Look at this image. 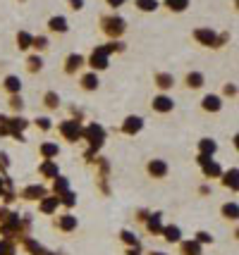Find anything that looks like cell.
Listing matches in <instances>:
<instances>
[{
  "label": "cell",
  "mask_w": 239,
  "mask_h": 255,
  "mask_svg": "<svg viewBox=\"0 0 239 255\" xmlns=\"http://www.w3.org/2000/svg\"><path fill=\"white\" fill-rule=\"evenodd\" d=\"M160 236H163V241L165 244H180L182 241V229L177 227V224H163V232H160Z\"/></svg>",
  "instance_id": "4dcf8cb0"
},
{
  "label": "cell",
  "mask_w": 239,
  "mask_h": 255,
  "mask_svg": "<svg viewBox=\"0 0 239 255\" xmlns=\"http://www.w3.org/2000/svg\"><path fill=\"white\" fill-rule=\"evenodd\" d=\"M194 162L199 165V169H201V174H204L206 181H211V179H220V174H223V167H220V162H218V160H213V157L196 155V157H194Z\"/></svg>",
  "instance_id": "ba28073f"
},
{
  "label": "cell",
  "mask_w": 239,
  "mask_h": 255,
  "mask_svg": "<svg viewBox=\"0 0 239 255\" xmlns=\"http://www.w3.org/2000/svg\"><path fill=\"white\" fill-rule=\"evenodd\" d=\"M103 48H105V53L113 57V55H122L127 50V43L125 41H105V43H101Z\"/></svg>",
  "instance_id": "ab89813d"
},
{
  "label": "cell",
  "mask_w": 239,
  "mask_h": 255,
  "mask_svg": "<svg viewBox=\"0 0 239 255\" xmlns=\"http://www.w3.org/2000/svg\"><path fill=\"white\" fill-rule=\"evenodd\" d=\"M57 210H60V198L53 196V193H48V196L38 200V212L43 217H53V215H57Z\"/></svg>",
  "instance_id": "44dd1931"
},
{
  "label": "cell",
  "mask_w": 239,
  "mask_h": 255,
  "mask_svg": "<svg viewBox=\"0 0 239 255\" xmlns=\"http://www.w3.org/2000/svg\"><path fill=\"white\" fill-rule=\"evenodd\" d=\"M223 105H225V100L220 98L218 93H206L204 98L199 100V108L206 115H218V112L223 110Z\"/></svg>",
  "instance_id": "e0dca14e"
},
{
  "label": "cell",
  "mask_w": 239,
  "mask_h": 255,
  "mask_svg": "<svg viewBox=\"0 0 239 255\" xmlns=\"http://www.w3.org/2000/svg\"><path fill=\"white\" fill-rule=\"evenodd\" d=\"M192 38L196 45L208 48V50H218V31L211 26H196L192 31Z\"/></svg>",
  "instance_id": "8992f818"
},
{
  "label": "cell",
  "mask_w": 239,
  "mask_h": 255,
  "mask_svg": "<svg viewBox=\"0 0 239 255\" xmlns=\"http://www.w3.org/2000/svg\"><path fill=\"white\" fill-rule=\"evenodd\" d=\"M86 67L91 72H96V74H101V72H105L110 67V55L105 53L103 45H93L91 48V53L86 55Z\"/></svg>",
  "instance_id": "277c9868"
},
{
  "label": "cell",
  "mask_w": 239,
  "mask_h": 255,
  "mask_svg": "<svg viewBox=\"0 0 239 255\" xmlns=\"http://www.w3.org/2000/svg\"><path fill=\"white\" fill-rule=\"evenodd\" d=\"M103 2H105V7H110V10H117V7H122V5H125L127 0H103Z\"/></svg>",
  "instance_id": "db71d44e"
},
{
  "label": "cell",
  "mask_w": 239,
  "mask_h": 255,
  "mask_svg": "<svg viewBox=\"0 0 239 255\" xmlns=\"http://www.w3.org/2000/svg\"><path fill=\"white\" fill-rule=\"evenodd\" d=\"M57 155H60L57 141H43V143H38V157L41 160H57Z\"/></svg>",
  "instance_id": "f1b7e54d"
},
{
  "label": "cell",
  "mask_w": 239,
  "mask_h": 255,
  "mask_svg": "<svg viewBox=\"0 0 239 255\" xmlns=\"http://www.w3.org/2000/svg\"><path fill=\"white\" fill-rule=\"evenodd\" d=\"M17 246H22L26 255H60V253H55V251H48L46 246L38 244L34 236H24V239H19Z\"/></svg>",
  "instance_id": "5bb4252c"
},
{
  "label": "cell",
  "mask_w": 239,
  "mask_h": 255,
  "mask_svg": "<svg viewBox=\"0 0 239 255\" xmlns=\"http://www.w3.org/2000/svg\"><path fill=\"white\" fill-rule=\"evenodd\" d=\"M153 86L158 89V93H170L177 86V77L172 72H153Z\"/></svg>",
  "instance_id": "9a60e30c"
},
{
  "label": "cell",
  "mask_w": 239,
  "mask_h": 255,
  "mask_svg": "<svg viewBox=\"0 0 239 255\" xmlns=\"http://www.w3.org/2000/svg\"><path fill=\"white\" fill-rule=\"evenodd\" d=\"M17 2H26V0H17Z\"/></svg>",
  "instance_id": "91938a15"
},
{
  "label": "cell",
  "mask_w": 239,
  "mask_h": 255,
  "mask_svg": "<svg viewBox=\"0 0 239 255\" xmlns=\"http://www.w3.org/2000/svg\"><path fill=\"white\" fill-rule=\"evenodd\" d=\"M120 241L127 246V248H141V241H139V236L134 232H129V229H122L120 232Z\"/></svg>",
  "instance_id": "60d3db41"
},
{
  "label": "cell",
  "mask_w": 239,
  "mask_h": 255,
  "mask_svg": "<svg viewBox=\"0 0 239 255\" xmlns=\"http://www.w3.org/2000/svg\"><path fill=\"white\" fill-rule=\"evenodd\" d=\"M148 255H168V253H163V251H151Z\"/></svg>",
  "instance_id": "680465c9"
},
{
  "label": "cell",
  "mask_w": 239,
  "mask_h": 255,
  "mask_svg": "<svg viewBox=\"0 0 239 255\" xmlns=\"http://www.w3.org/2000/svg\"><path fill=\"white\" fill-rule=\"evenodd\" d=\"M223 100H237V96H239V86L235 84V81H225L223 84V91L218 93Z\"/></svg>",
  "instance_id": "f35d334b"
},
{
  "label": "cell",
  "mask_w": 239,
  "mask_h": 255,
  "mask_svg": "<svg viewBox=\"0 0 239 255\" xmlns=\"http://www.w3.org/2000/svg\"><path fill=\"white\" fill-rule=\"evenodd\" d=\"M84 69H86V55H81V53L65 55V60H62V74L65 77H79Z\"/></svg>",
  "instance_id": "52a82bcc"
},
{
  "label": "cell",
  "mask_w": 239,
  "mask_h": 255,
  "mask_svg": "<svg viewBox=\"0 0 239 255\" xmlns=\"http://www.w3.org/2000/svg\"><path fill=\"white\" fill-rule=\"evenodd\" d=\"M0 255H19V248L14 241H7V239H0Z\"/></svg>",
  "instance_id": "bcb514c9"
},
{
  "label": "cell",
  "mask_w": 239,
  "mask_h": 255,
  "mask_svg": "<svg viewBox=\"0 0 239 255\" xmlns=\"http://www.w3.org/2000/svg\"><path fill=\"white\" fill-rule=\"evenodd\" d=\"M36 174L41 179H55L57 174H60V165H57V160H41L38 162V167H36Z\"/></svg>",
  "instance_id": "7402d4cb"
},
{
  "label": "cell",
  "mask_w": 239,
  "mask_h": 255,
  "mask_svg": "<svg viewBox=\"0 0 239 255\" xmlns=\"http://www.w3.org/2000/svg\"><path fill=\"white\" fill-rule=\"evenodd\" d=\"M24 69H26V74H38V72H43V55L29 53L26 60H24Z\"/></svg>",
  "instance_id": "d590c367"
},
{
  "label": "cell",
  "mask_w": 239,
  "mask_h": 255,
  "mask_svg": "<svg viewBox=\"0 0 239 255\" xmlns=\"http://www.w3.org/2000/svg\"><path fill=\"white\" fill-rule=\"evenodd\" d=\"M218 153V141L211 136H204L196 141V155H206V157H216Z\"/></svg>",
  "instance_id": "603a6c76"
},
{
  "label": "cell",
  "mask_w": 239,
  "mask_h": 255,
  "mask_svg": "<svg viewBox=\"0 0 239 255\" xmlns=\"http://www.w3.org/2000/svg\"><path fill=\"white\" fill-rule=\"evenodd\" d=\"M2 191H5V174H0V196H2Z\"/></svg>",
  "instance_id": "6f0895ef"
},
{
  "label": "cell",
  "mask_w": 239,
  "mask_h": 255,
  "mask_svg": "<svg viewBox=\"0 0 239 255\" xmlns=\"http://www.w3.org/2000/svg\"><path fill=\"white\" fill-rule=\"evenodd\" d=\"M182 86L187 91H201L206 86V74L199 72V69H189L182 79Z\"/></svg>",
  "instance_id": "ac0fdd59"
},
{
  "label": "cell",
  "mask_w": 239,
  "mask_h": 255,
  "mask_svg": "<svg viewBox=\"0 0 239 255\" xmlns=\"http://www.w3.org/2000/svg\"><path fill=\"white\" fill-rule=\"evenodd\" d=\"M194 241H196L199 246H213V241H216V239H213V234H211V232L199 229V232L194 234Z\"/></svg>",
  "instance_id": "f6af8a7d"
},
{
  "label": "cell",
  "mask_w": 239,
  "mask_h": 255,
  "mask_svg": "<svg viewBox=\"0 0 239 255\" xmlns=\"http://www.w3.org/2000/svg\"><path fill=\"white\" fill-rule=\"evenodd\" d=\"M10 155L5 153V150H0V174H7L10 172Z\"/></svg>",
  "instance_id": "c3c4849f"
},
{
  "label": "cell",
  "mask_w": 239,
  "mask_h": 255,
  "mask_svg": "<svg viewBox=\"0 0 239 255\" xmlns=\"http://www.w3.org/2000/svg\"><path fill=\"white\" fill-rule=\"evenodd\" d=\"M105 138H108V131H105V127L101 122H84V127H81V141L86 143V150H84L86 165L101 153Z\"/></svg>",
  "instance_id": "6da1fadb"
},
{
  "label": "cell",
  "mask_w": 239,
  "mask_h": 255,
  "mask_svg": "<svg viewBox=\"0 0 239 255\" xmlns=\"http://www.w3.org/2000/svg\"><path fill=\"white\" fill-rule=\"evenodd\" d=\"M0 89L5 91V96H17V93H22V79L17 74H7L0 81Z\"/></svg>",
  "instance_id": "484cf974"
},
{
  "label": "cell",
  "mask_w": 239,
  "mask_h": 255,
  "mask_svg": "<svg viewBox=\"0 0 239 255\" xmlns=\"http://www.w3.org/2000/svg\"><path fill=\"white\" fill-rule=\"evenodd\" d=\"M177 255H204V246H199L194 239H182L177 244Z\"/></svg>",
  "instance_id": "1f68e13d"
},
{
  "label": "cell",
  "mask_w": 239,
  "mask_h": 255,
  "mask_svg": "<svg viewBox=\"0 0 239 255\" xmlns=\"http://www.w3.org/2000/svg\"><path fill=\"white\" fill-rule=\"evenodd\" d=\"M230 41H232L230 31H218V50H220V48H225Z\"/></svg>",
  "instance_id": "f907efd6"
},
{
  "label": "cell",
  "mask_w": 239,
  "mask_h": 255,
  "mask_svg": "<svg viewBox=\"0 0 239 255\" xmlns=\"http://www.w3.org/2000/svg\"><path fill=\"white\" fill-rule=\"evenodd\" d=\"M48 196V186L36 181V184H26L24 189L17 191V200H24V203H38V200Z\"/></svg>",
  "instance_id": "30bf717a"
},
{
  "label": "cell",
  "mask_w": 239,
  "mask_h": 255,
  "mask_svg": "<svg viewBox=\"0 0 239 255\" xmlns=\"http://www.w3.org/2000/svg\"><path fill=\"white\" fill-rule=\"evenodd\" d=\"M31 127V120H26L24 115H10V138L17 143H26V129Z\"/></svg>",
  "instance_id": "9c48e42d"
},
{
  "label": "cell",
  "mask_w": 239,
  "mask_h": 255,
  "mask_svg": "<svg viewBox=\"0 0 239 255\" xmlns=\"http://www.w3.org/2000/svg\"><path fill=\"white\" fill-rule=\"evenodd\" d=\"M41 105H43L48 112H55V110H60L62 98H60V93H57V91L48 89V91H43V93H41Z\"/></svg>",
  "instance_id": "cb8c5ba5"
},
{
  "label": "cell",
  "mask_w": 239,
  "mask_h": 255,
  "mask_svg": "<svg viewBox=\"0 0 239 255\" xmlns=\"http://www.w3.org/2000/svg\"><path fill=\"white\" fill-rule=\"evenodd\" d=\"M125 255H141V248H127Z\"/></svg>",
  "instance_id": "9f6ffc18"
},
{
  "label": "cell",
  "mask_w": 239,
  "mask_h": 255,
  "mask_svg": "<svg viewBox=\"0 0 239 255\" xmlns=\"http://www.w3.org/2000/svg\"><path fill=\"white\" fill-rule=\"evenodd\" d=\"M69 189H72L69 179L62 177V174H57L55 179H50V189H48V193H53V196H62V193H67Z\"/></svg>",
  "instance_id": "836d02e7"
},
{
  "label": "cell",
  "mask_w": 239,
  "mask_h": 255,
  "mask_svg": "<svg viewBox=\"0 0 239 255\" xmlns=\"http://www.w3.org/2000/svg\"><path fill=\"white\" fill-rule=\"evenodd\" d=\"M53 229H57V232H62V234H72L79 229V220L72 212H60V215L53 217Z\"/></svg>",
  "instance_id": "4fadbf2b"
},
{
  "label": "cell",
  "mask_w": 239,
  "mask_h": 255,
  "mask_svg": "<svg viewBox=\"0 0 239 255\" xmlns=\"http://www.w3.org/2000/svg\"><path fill=\"white\" fill-rule=\"evenodd\" d=\"M96 186H98V191H101L103 196H110V179L96 177Z\"/></svg>",
  "instance_id": "681fc988"
},
{
  "label": "cell",
  "mask_w": 239,
  "mask_h": 255,
  "mask_svg": "<svg viewBox=\"0 0 239 255\" xmlns=\"http://www.w3.org/2000/svg\"><path fill=\"white\" fill-rule=\"evenodd\" d=\"M141 131H144V117H139V115H127L117 127V133H122V136H139Z\"/></svg>",
  "instance_id": "8fae6325"
},
{
  "label": "cell",
  "mask_w": 239,
  "mask_h": 255,
  "mask_svg": "<svg viewBox=\"0 0 239 255\" xmlns=\"http://www.w3.org/2000/svg\"><path fill=\"white\" fill-rule=\"evenodd\" d=\"M98 29L108 41H122V36L127 33V19L117 12H105L98 17Z\"/></svg>",
  "instance_id": "7a4b0ae2"
},
{
  "label": "cell",
  "mask_w": 239,
  "mask_h": 255,
  "mask_svg": "<svg viewBox=\"0 0 239 255\" xmlns=\"http://www.w3.org/2000/svg\"><path fill=\"white\" fill-rule=\"evenodd\" d=\"M144 172H146V177L153 179V181H165L168 174H170V165H168V160H163V157H151V160H146V165H144Z\"/></svg>",
  "instance_id": "5b68a950"
},
{
  "label": "cell",
  "mask_w": 239,
  "mask_h": 255,
  "mask_svg": "<svg viewBox=\"0 0 239 255\" xmlns=\"http://www.w3.org/2000/svg\"><path fill=\"white\" fill-rule=\"evenodd\" d=\"M10 136V115H0V138Z\"/></svg>",
  "instance_id": "7dc6e473"
},
{
  "label": "cell",
  "mask_w": 239,
  "mask_h": 255,
  "mask_svg": "<svg viewBox=\"0 0 239 255\" xmlns=\"http://www.w3.org/2000/svg\"><path fill=\"white\" fill-rule=\"evenodd\" d=\"M220 217H223V220H228V222H237L239 220L237 200H225V203L220 205Z\"/></svg>",
  "instance_id": "d6a6232c"
},
{
  "label": "cell",
  "mask_w": 239,
  "mask_h": 255,
  "mask_svg": "<svg viewBox=\"0 0 239 255\" xmlns=\"http://www.w3.org/2000/svg\"><path fill=\"white\" fill-rule=\"evenodd\" d=\"M220 186H223V189H228V191H232V193H237L239 191V169L237 167L223 169V174H220Z\"/></svg>",
  "instance_id": "d6986e66"
},
{
  "label": "cell",
  "mask_w": 239,
  "mask_h": 255,
  "mask_svg": "<svg viewBox=\"0 0 239 255\" xmlns=\"http://www.w3.org/2000/svg\"><path fill=\"white\" fill-rule=\"evenodd\" d=\"M67 117L69 120H74V122H86V112H84V108H79V105H67Z\"/></svg>",
  "instance_id": "ee69618b"
},
{
  "label": "cell",
  "mask_w": 239,
  "mask_h": 255,
  "mask_svg": "<svg viewBox=\"0 0 239 255\" xmlns=\"http://www.w3.org/2000/svg\"><path fill=\"white\" fill-rule=\"evenodd\" d=\"M81 127H84L81 122H74V120L65 117V120H60V122L53 124V131H57L60 141H65V143H79L81 141Z\"/></svg>",
  "instance_id": "3957f363"
},
{
  "label": "cell",
  "mask_w": 239,
  "mask_h": 255,
  "mask_svg": "<svg viewBox=\"0 0 239 255\" xmlns=\"http://www.w3.org/2000/svg\"><path fill=\"white\" fill-rule=\"evenodd\" d=\"M31 38H34L31 31L19 29V31L14 33V45H17V50H19V53H31Z\"/></svg>",
  "instance_id": "f546056e"
},
{
  "label": "cell",
  "mask_w": 239,
  "mask_h": 255,
  "mask_svg": "<svg viewBox=\"0 0 239 255\" xmlns=\"http://www.w3.org/2000/svg\"><path fill=\"white\" fill-rule=\"evenodd\" d=\"M199 196H211V184H201L199 186Z\"/></svg>",
  "instance_id": "11a10c76"
},
{
  "label": "cell",
  "mask_w": 239,
  "mask_h": 255,
  "mask_svg": "<svg viewBox=\"0 0 239 255\" xmlns=\"http://www.w3.org/2000/svg\"><path fill=\"white\" fill-rule=\"evenodd\" d=\"M158 2L160 7H165L170 14H184L192 5V0H158Z\"/></svg>",
  "instance_id": "83f0119b"
},
{
  "label": "cell",
  "mask_w": 239,
  "mask_h": 255,
  "mask_svg": "<svg viewBox=\"0 0 239 255\" xmlns=\"http://www.w3.org/2000/svg\"><path fill=\"white\" fill-rule=\"evenodd\" d=\"M77 81H79V89L86 91V93H96V91L101 89V77L96 72H91V69H84L79 77H77Z\"/></svg>",
  "instance_id": "2e32d148"
},
{
  "label": "cell",
  "mask_w": 239,
  "mask_h": 255,
  "mask_svg": "<svg viewBox=\"0 0 239 255\" xmlns=\"http://www.w3.org/2000/svg\"><path fill=\"white\" fill-rule=\"evenodd\" d=\"M48 48H50V38H48V33H34V38H31V53L43 55V53H48Z\"/></svg>",
  "instance_id": "e575fe53"
},
{
  "label": "cell",
  "mask_w": 239,
  "mask_h": 255,
  "mask_svg": "<svg viewBox=\"0 0 239 255\" xmlns=\"http://www.w3.org/2000/svg\"><path fill=\"white\" fill-rule=\"evenodd\" d=\"M46 29H48V33H57V36H65V33L69 31L67 17H65V14H53V17H48Z\"/></svg>",
  "instance_id": "ffe728a7"
},
{
  "label": "cell",
  "mask_w": 239,
  "mask_h": 255,
  "mask_svg": "<svg viewBox=\"0 0 239 255\" xmlns=\"http://www.w3.org/2000/svg\"><path fill=\"white\" fill-rule=\"evenodd\" d=\"M148 215H151V210H146V208H139V210L134 212V220H137V222H141V224H144V220H146Z\"/></svg>",
  "instance_id": "f5cc1de1"
},
{
  "label": "cell",
  "mask_w": 239,
  "mask_h": 255,
  "mask_svg": "<svg viewBox=\"0 0 239 255\" xmlns=\"http://www.w3.org/2000/svg\"><path fill=\"white\" fill-rule=\"evenodd\" d=\"M148 105H151V112H156V115H170L175 110V98L170 93H156Z\"/></svg>",
  "instance_id": "7c38bea8"
},
{
  "label": "cell",
  "mask_w": 239,
  "mask_h": 255,
  "mask_svg": "<svg viewBox=\"0 0 239 255\" xmlns=\"http://www.w3.org/2000/svg\"><path fill=\"white\" fill-rule=\"evenodd\" d=\"M134 10L141 14H153L160 10V2L158 0H134Z\"/></svg>",
  "instance_id": "8d00e7d4"
},
{
  "label": "cell",
  "mask_w": 239,
  "mask_h": 255,
  "mask_svg": "<svg viewBox=\"0 0 239 255\" xmlns=\"http://www.w3.org/2000/svg\"><path fill=\"white\" fill-rule=\"evenodd\" d=\"M89 165L93 167V172H96V177L110 179V169H113V167H110V160H108V157H105V155H101V153H98V155L93 157V160H91V162H89Z\"/></svg>",
  "instance_id": "d4e9b609"
},
{
  "label": "cell",
  "mask_w": 239,
  "mask_h": 255,
  "mask_svg": "<svg viewBox=\"0 0 239 255\" xmlns=\"http://www.w3.org/2000/svg\"><path fill=\"white\" fill-rule=\"evenodd\" d=\"M31 124H34L36 127V131H41V133H50L53 131V120H50V117H48V115H38V117H36V120H31Z\"/></svg>",
  "instance_id": "74e56055"
},
{
  "label": "cell",
  "mask_w": 239,
  "mask_h": 255,
  "mask_svg": "<svg viewBox=\"0 0 239 255\" xmlns=\"http://www.w3.org/2000/svg\"><path fill=\"white\" fill-rule=\"evenodd\" d=\"M7 108H10L12 115H22V112H24V98H22V93H17V96H7Z\"/></svg>",
  "instance_id": "7bdbcfd3"
},
{
  "label": "cell",
  "mask_w": 239,
  "mask_h": 255,
  "mask_svg": "<svg viewBox=\"0 0 239 255\" xmlns=\"http://www.w3.org/2000/svg\"><path fill=\"white\" fill-rule=\"evenodd\" d=\"M57 198H60V208H65V212H72V208H77V193L72 189L62 196H57Z\"/></svg>",
  "instance_id": "b9f144b4"
},
{
  "label": "cell",
  "mask_w": 239,
  "mask_h": 255,
  "mask_svg": "<svg viewBox=\"0 0 239 255\" xmlns=\"http://www.w3.org/2000/svg\"><path fill=\"white\" fill-rule=\"evenodd\" d=\"M144 229L151 236H160V232H163V212H151L144 220Z\"/></svg>",
  "instance_id": "4316f807"
},
{
  "label": "cell",
  "mask_w": 239,
  "mask_h": 255,
  "mask_svg": "<svg viewBox=\"0 0 239 255\" xmlns=\"http://www.w3.org/2000/svg\"><path fill=\"white\" fill-rule=\"evenodd\" d=\"M65 2H67V7L72 12H81V10H84V5H86L84 0H65Z\"/></svg>",
  "instance_id": "816d5d0a"
}]
</instances>
